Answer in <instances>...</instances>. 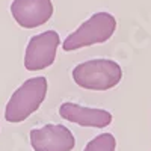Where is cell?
<instances>
[{"mask_svg":"<svg viewBox=\"0 0 151 151\" xmlns=\"http://www.w3.org/2000/svg\"><path fill=\"white\" fill-rule=\"evenodd\" d=\"M48 91V82L44 76L26 80L11 95L5 107V119L12 124L26 121L41 107Z\"/></svg>","mask_w":151,"mask_h":151,"instance_id":"7a4b0ae2","label":"cell"},{"mask_svg":"<svg viewBox=\"0 0 151 151\" xmlns=\"http://www.w3.org/2000/svg\"><path fill=\"white\" fill-rule=\"evenodd\" d=\"M71 77L79 88L88 91H109L122 79V68L113 59H91L76 65Z\"/></svg>","mask_w":151,"mask_h":151,"instance_id":"6da1fadb","label":"cell"},{"mask_svg":"<svg viewBox=\"0 0 151 151\" xmlns=\"http://www.w3.org/2000/svg\"><path fill=\"white\" fill-rule=\"evenodd\" d=\"M29 137L33 151H73L76 147L74 134L62 124H45L33 129Z\"/></svg>","mask_w":151,"mask_h":151,"instance_id":"5b68a950","label":"cell"},{"mask_svg":"<svg viewBox=\"0 0 151 151\" xmlns=\"http://www.w3.org/2000/svg\"><path fill=\"white\" fill-rule=\"evenodd\" d=\"M83 151H116V139L112 133H101L88 142Z\"/></svg>","mask_w":151,"mask_h":151,"instance_id":"ba28073f","label":"cell"},{"mask_svg":"<svg viewBox=\"0 0 151 151\" xmlns=\"http://www.w3.org/2000/svg\"><path fill=\"white\" fill-rule=\"evenodd\" d=\"M55 6L52 0H14L11 14L18 26L24 29H36L53 17Z\"/></svg>","mask_w":151,"mask_h":151,"instance_id":"8992f818","label":"cell"},{"mask_svg":"<svg viewBox=\"0 0 151 151\" xmlns=\"http://www.w3.org/2000/svg\"><path fill=\"white\" fill-rule=\"evenodd\" d=\"M59 115L68 122L79 124L82 127L104 129L112 122V113L98 107H86L77 103L65 101L59 107Z\"/></svg>","mask_w":151,"mask_h":151,"instance_id":"52a82bcc","label":"cell"},{"mask_svg":"<svg viewBox=\"0 0 151 151\" xmlns=\"http://www.w3.org/2000/svg\"><path fill=\"white\" fill-rule=\"evenodd\" d=\"M116 30V18L109 12H95L62 42L65 52H74L79 48L104 44Z\"/></svg>","mask_w":151,"mask_h":151,"instance_id":"3957f363","label":"cell"},{"mask_svg":"<svg viewBox=\"0 0 151 151\" xmlns=\"http://www.w3.org/2000/svg\"><path fill=\"white\" fill-rule=\"evenodd\" d=\"M59 45L60 36L56 30H45L32 36L24 52V68L27 71H41L52 67Z\"/></svg>","mask_w":151,"mask_h":151,"instance_id":"277c9868","label":"cell"}]
</instances>
